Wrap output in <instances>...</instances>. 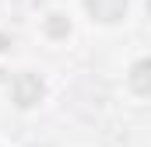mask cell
I'll return each instance as SVG.
<instances>
[{"instance_id": "1", "label": "cell", "mask_w": 151, "mask_h": 147, "mask_svg": "<svg viewBox=\"0 0 151 147\" xmlns=\"http://www.w3.org/2000/svg\"><path fill=\"white\" fill-rule=\"evenodd\" d=\"M42 95H46V84H42V77L39 74H18L14 81H11V102L18 105V109H32L42 102Z\"/></svg>"}, {"instance_id": "2", "label": "cell", "mask_w": 151, "mask_h": 147, "mask_svg": "<svg viewBox=\"0 0 151 147\" xmlns=\"http://www.w3.org/2000/svg\"><path fill=\"white\" fill-rule=\"evenodd\" d=\"M127 4L130 0H84V11L99 25H119L127 18Z\"/></svg>"}, {"instance_id": "3", "label": "cell", "mask_w": 151, "mask_h": 147, "mask_svg": "<svg viewBox=\"0 0 151 147\" xmlns=\"http://www.w3.org/2000/svg\"><path fill=\"white\" fill-rule=\"evenodd\" d=\"M127 84H130V91H134V95L151 98V56L137 60V63L130 67V74H127Z\"/></svg>"}, {"instance_id": "4", "label": "cell", "mask_w": 151, "mask_h": 147, "mask_svg": "<svg viewBox=\"0 0 151 147\" xmlns=\"http://www.w3.org/2000/svg\"><path fill=\"white\" fill-rule=\"evenodd\" d=\"M42 28H46V35H49V39H67V35H70V18L60 14V11H53V14H46Z\"/></svg>"}]
</instances>
